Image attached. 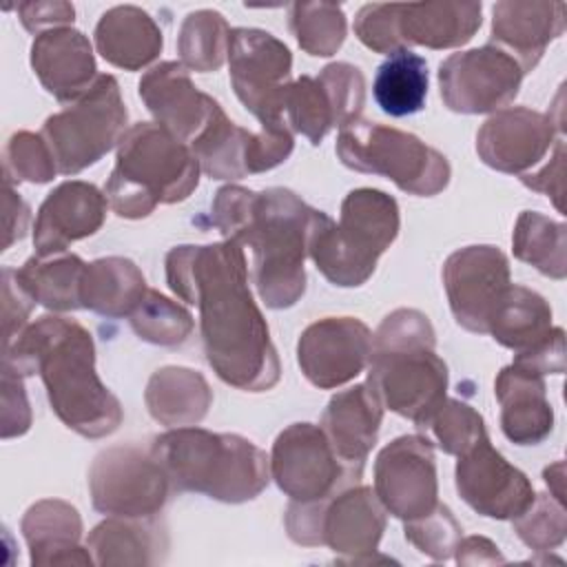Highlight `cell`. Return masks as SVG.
I'll return each instance as SVG.
<instances>
[{
    "mask_svg": "<svg viewBox=\"0 0 567 567\" xmlns=\"http://www.w3.org/2000/svg\"><path fill=\"white\" fill-rule=\"evenodd\" d=\"M164 264L171 290L199 310L204 354L215 374L244 392L275 388L281 365L248 288L244 248L226 239L175 246Z\"/></svg>",
    "mask_w": 567,
    "mask_h": 567,
    "instance_id": "1",
    "label": "cell"
},
{
    "mask_svg": "<svg viewBox=\"0 0 567 567\" xmlns=\"http://www.w3.org/2000/svg\"><path fill=\"white\" fill-rule=\"evenodd\" d=\"M317 208L288 188L250 190L221 186L210 221L226 241L250 248V275L261 301L272 310L295 306L306 292L303 261Z\"/></svg>",
    "mask_w": 567,
    "mask_h": 567,
    "instance_id": "2",
    "label": "cell"
},
{
    "mask_svg": "<svg viewBox=\"0 0 567 567\" xmlns=\"http://www.w3.org/2000/svg\"><path fill=\"white\" fill-rule=\"evenodd\" d=\"M2 365L38 374L55 416L80 436H109L124 419L117 396L97 377L93 337L75 319L44 315L29 323L4 346Z\"/></svg>",
    "mask_w": 567,
    "mask_h": 567,
    "instance_id": "3",
    "label": "cell"
},
{
    "mask_svg": "<svg viewBox=\"0 0 567 567\" xmlns=\"http://www.w3.org/2000/svg\"><path fill=\"white\" fill-rule=\"evenodd\" d=\"M173 492H193L221 503H246L270 481V458L252 441L197 425L171 427L151 439Z\"/></svg>",
    "mask_w": 567,
    "mask_h": 567,
    "instance_id": "4",
    "label": "cell"
},
{
    "mask_svg": "<svg viewBox=\"0 0 567 567\" xmlns=\"http://www.w3.org/2000/svg\"><path fill=\"white\" fill-rule=\"evenodd\" d=\"M434 346L430 319L414 308L390 312L372 334L365 383L383 408L416 427L441 405L447 390V365Z\"/></svg>",
    "mask_w": 567,
    "mask_h": 567,
    "instance_id": "5",
    "label": "cell"
},
{
    "mask_svg": "<svg viewBox=\"0 0 567 567\" xmlns=\"http://www.w3.org/2000/svg\"><path fill=\"white\" fill-rule=\"evenodd\" d=\"M199 171L188 144L155 122H137L117 144L104 195L115 215L142 219L159 204L188 199L199 184Z\"/></svg>",
    "mask_w": 567,
    "mask_h": 567,
    "instance_id": "6",
    "label": "cell"
},
{
    "mask_svg": "<svg viewBox=\"0 0 567 567\" xmlns=\"http://www.w3.org/2000/svg\"><path fill=\"white\" fill-rule=\"evenodd\" d=\"M399 224L394 197L377 188H354L341 202L339 221L315 210L308 257L332 286H361L396 239Z\"/></svg>",
    "mask_w": 567,
    "mask_h": 567,
    "instance_id": "7",
    "label": "cell"
},
{
    "mask_svg": "<svg viewBox=\"0 0 567 567\" xmlns=\"http://www.w3.org/2000/svg\"><path fill=\"white\" fill-rule=\"evenodd\" d=\"M343 166L381 175L403 193L432 197L450 184V162L412 133L368 120H354L339 131L334 146Z\"/></svg>",
    "mask_w": 567,
    "mask_h": 567,
    "instance_id": "8",
    "label": "cell"
},
{
    "mask_svg": "<svg viewBox=\"0 0 567 567\" xmlns=\"http://www.w3.org/2000/svg\"><path fill=\"white\" fill-rule=\"evenodd\" d=\"M284 523L297 545H326L348 563H368L385 532V507L374 489L357 483L326 501H290Z\"/></svg>",
    "mask_w": 567,
    "mask_h": 567,
    "instance_id": "9",
    "label": "cell"
},
{
    "mask_svg": "<svg viewBox=\"0 0 567 567\" xmlns=\"http://www.w3.org/2000/svg\"><path fill=\"white\" fill-rule=\"evenodd\" d=\"M126 106L113 75H97L95 84L64 111L53 113L42 124L58 173L78 175L97 164L126 133Z\"/></svg>",
    "mask_w": 567,
    "mask_h": 567,
    "instance_id": "10",
    "label": "cell"
},
{
    "mask_svg": "<svg viewBox=\"0 0 567 567\" xmlns=\"http://www.w3.org/2000/svg\"><path fill=\"white\" fill-rule=\"evenodd\" d=\"M361 474L337 456L319 425L292 423L272 443L270 476L290 501H326L357 485Z\"/></svg>",
    "mask_w": 567,
    "mask_h": 567,
    "instance_id": "11",
    "label": "cell"
},
{
    "mask_svg": "<svg viewBox=\"0 0 567 567\" xmlns=\"http://www.w3.org/2000/svg\"><path fill=\"white\" fill-rule=\"evenodd\" d=\"M230 84L239 102L261 122V128H286L284 102L290 86L292 55L272 33L252 27L230 31Z\"/></svg>",
    "mask_w": 567,
    "mask_h": 567,
    "instance_id": "12",
    "label": "cell"
},
{
    "mask_svg": "<svg viewBox=\"0 0 567 567\" xmlns=\"http://www.w3.org/2000/svg\"><path fill=\"white\" fill-rule=\"evenodd\" d=\"M89 492L100 514L148 518L159 514L173 489L151 452L137 445H113L93 458Z\"/></svg>",
    "mask_w": 567,
    "mask_h": 567,
    "instance_id": "13",
    "label": "cell"
},
{
    "mask_svg": "<svg viewBox=\"0 0 567 567\" xmlns=\"http://www.w3.org/2000/svg\"><path fill=\"white\" fill-rule=\"evenodd\" d=\"M365 104L363 73L348 62H332L317 78L301 75L290 82L284 102V122L312 146L334 128L359 120Z\"/></svg>",
    "mask_w": 567,
    "mask_h": 567,
    "instance_id": "14",
    "label": "cell"
},
{
    "mask_svg": "<svg viewBox=\"0 0 567 567\" xmlns=\"http://www.w3.org/2000/svg\"><path fill=\"white\" fill-rule=\"evenodd\" d=\"M525 71L501 47L452 53L439 64V86L443 104L454 113H492L518 95Z\"/></svg>",
    "mask_w": 567,
    "mask_h": 567,
    "instance_id": "15",
    "label": "cell"
},
{
    "mask_svg": "<svg viewBox=\"0 0 567 567\" xmlns=\"http://www.w3.org/2000/svg\"><path fill=\"white\" fill-rule=\"evenodd\" d=\"M188 146L208 177L241 179L286 162L295 140L286 128H261L259 133L241 128L217 106L210 122Z\"/></svg>",
    "mask_w": 567,
    "mask_h": 567,
    "instance_id": "16",
    "label": "cell"
},
{
    "mask_svg": "<svg viewBox=\"0 0 567 567\" xmlns=\"http://www.w3.org/2000/svg\"><path fill=\"white\" fill-rule=\"evenodd\" d=\"M374 494L394 518L414 520L439 505L432 441L403 434L388 443L374 461Z\"/></svg>",
    "mask_w": 567,
    "mask_h": 567,
    "instance_id": "17",
    "label": "cell"
},
{
    "mask_svg": "<svg viewBox=\"0 0 567 567\" xmlns=\"http://www.w3.org/2000/svg\"><path fill=\"white\" fill-rule=\"evenodd\" d=\"M563 95L551 113L512 106L494 113L476 133V153L483 164L498 173L525 175L540 164L563 137Z\"/></svg>",
    "mask_w": 567,
    "mask_h": 567,
    "instance_id": "18",
    "label": "cell"
},
{
    "mask_svg": "<svg viewBox=\"0 0 567 567\" xmlns=\"http://www.w3.org/2000/svg\"><path fill=\"white\" fill-rule=\"evenodd\" d=\"M441 275L456 323L487 334V323L512 284L505 252L487 244L458 248L445 259Z\"/></svg>",
    "mask_w": 567,
    "mask_h": 567,
    "instance_id": "19",
    "label": "cell"
},
{
    "mask_svg": "<svg viewBox=\"0 0 567 567\" xmlns=\"http://www.w3.org/2000/svg\"><path fill=\"white\" fill-rule=\"evenodd\" d=\"M454 483L458 496L476 514L496 520L520 516L536 496L529 478L492 447L489 436L458 456Z\"/></svg>",
    "mask_w": 567,
    "mask_h": 567,
    "instance_id": "20",
    "label": "cell"
},
{
    "mask_svg": "<svg viewBox=\"0 0 567 567\" xmlns=\"http://www.w3.org/2000/svg\"><path fill=\"white\" fill-rule=\"evenodd\" d=\"M372 354V332L354 317H326L310 323L297 341V363L303 377L332 390L359 377Z\"/></svg>",
    "mask_w": 567,
    "mask_h": 567,
    "instance_id": "21",
    "label": "cell"
},
{
    "mask_svg": "<svg viewBox=\"0 0 567 567\" xmlns=\"http://www.w3.org/2000/svg\"><path fill=\"white\" fill-rule=\"evenodd\" d=\"M140 97L155 117V124L190 144L210 122L217 100L202 93L182 62H162L140 80Z\"/></svg>",
    "mask_w": 567,
    "mask_h": 567,
    "instance_id": "22",
    "label": "cell"
},
{
    "mask_svg": "<svg viewBox=\"0 0 567 567\" xmlns=\"http://www.w3.org/2000/svg\"><path fill=\"white\" fill-rule=\"evenodd\" d=\"M104 217L106 197L95 184L80 179L62 182L40 204L33 224L35 255L66 252L69 244L97 233Z\"/></svg>",
    "mask_w": 567,
    "mask_h": 567,
    "instance_id": "23",
    "label": "cell"
},
{
    "mask_svg": "<svg viewBox=\"0 0 567 567\" xmlns=\"http://www.w3.org/2000/svg\"><path fill=\"white\" fill-rule=\"evenodd\" d=\"M31 66L40 84L62 104L80 100L97 80L89 38L73 27H55L35 35Z\"/></svg>",
    "mask_w": 567,
    "mask_h": 567,
    "instance_id": "24",
    "label": "cell"
},
{
    "mask_svg": "<svg viewBox=\"0 0 567 567\" xmlns=\"http://www.w3.org/2000/svg\"><path fill=\"white\" fill-rule=\"evenodd\" d=\"M565 31V4L503 0L492 9V42L507 51L525 73L536 69L549 42Z\"/></svg>",
    "mask_w": 567,
    "mask_h": 567,
    "instance_id": "25",
    "label": "cell"
},
{
    "mask_svg": "<svg viewBox=\"0 0 567 567\" xmlns=\"http://www.w3.org/2000/svg\"><path fill=\"white\" fill-rule=\"evenodd\" d=\"M494 394L501 403V430L516 445H538L554 430V408L547 401L545 374L523 363L505 365Z\"/></svg>",
    "mask_w": 567,
    "mask_h": 567,
    "instance_id": "26",
    "label": "cell"
},
{
    "mask_svg": "<svg viewBox=\"0 0 567 567\" xmlns=\"http://www.w3.org/2000/svg\"><path fill=\"white\" fill-rule=\"evenodd\" d=\"M381 421V401L374 396L368 383H359L337 392L328 401L319 427L328 436L337 456L346 465L363 472L365 458L377 445Z\"/></svg>",
    "mask_w": 567,
    "mask_h": 567,
    "instance_id": "27",
    "label": "cell"
},
{
    "mask_svg": "<svg viewBox=\"0 0 567 567\" xmlns=\"http://www.w3.org/2000/svg\"><path fill=\"white\" fill-rule=\"evenodd\" d=\"M394 7L396 38L427 49H454L474 38L481 27V2H408Z\"/></svg>",
    "mask_w": 567,
    "mask_h": 567,
    "instance_id": "28",
    "label": "cell"
},
{
    "mask_svg": "<svg viewBox=\"0 0 567 567\" xmlns=\"http://www.w3.org/2000/svg\"><path fill=\"white\" fill-rule=\"evenodd\" d=\"M22 536L31 551V565H86L93 556L80 545L82 518L73 505L60 498L38 501L22 516Z\"/></svg>",
    "mask_w": 567,
    "mask_h": 567,
    "instance_id": "29",
    "label": "cell"
},
{
    "mask_svg": "<svg viewBox=\"0 0 567 567\" xmlns=\"http://www.w3.org/2000/svg\"><path fill=\"white\" fill-rule=\"evenodd\" d=\"M162 29L135 4L113 7L95 24V49L117 69L140 71L148 66L162 53Z\"/></svg>",
    "mask_w": 567,
    "mask_h": 567,
    "instance_id": "30",
    "label": "cell"
},
{
    "mask_svg": "<svg viewBox=\"0 0 567 567\" xmlns=\"http://www.w3.org/2000/svg\"><path fill=\"white\" fill-rule=\"evenodd\" d=\"M166 547V529L155 516H111L95 525L86 538L95 565H155L164 560Z\"/></svg>",
    "mask_w": 567,
    "mask_h": 567,
    "instance_id": "31",
    "label": "cell"
},
{
    "mask_svg": "<svg viewBox=\"0 0 567 567\" xmlns=\"http://www.w3.org/2000/svg\"><path fill=\"white\" fill-rule=\"evenodd\" d=\"M144 401L159 425L184 427L197 425L208 414L213 390L197 370L166 365L151 374Z\"/></svg>",
    "mask_w": 567,
    "mask_h": 567,
    "instance_id": "32",
    "label": "cell"
},
{
    "mask_svg": "<svg viewBox=\"0 0 567 567\" xmlns=\"http://www.w3.org/2000/svg\"><path fill=\"white\" fill-rule=\"evenodd\" d=\"M558 326H551V308L536 290L509 284L503 299L498 301L487 334L514 354L532 352L545 346Z\"/></svg>",
    "mask_w": 567,
    "mask_h": 567,
    "instance_id": "33",
    "label": "cell"
},
{
    "mask_svg": "<svg viewBox=\"0 0 567 567\" xmlns=\"http://www.w3.org/2000/svg\"><path fill=\"white\" fill-rule=\"evenodd\" d=\"M148 286L142 270L126 257H102L86 264L80 286L82 308L106 319L131 317Z\"/></svg>",
    "mask_w": 567,
    "mask_h": 567,
    "instance_id": "34",
    "label": "cell"
},
{
    "mask_svg": "<svg viewBox=\"0 0 567 567\" xmlns=\"http://www.w3.org/2000/svg\"><path fill=\"white\" fill-rule=\"evenodd\" d=\"M84 268L86 264L71 252L47 257L33 255L20 270H16V279L35 303H42L49 310L69 312L82 308L80 286Z\"/></svg>",
    "mask_w": 567,
    "mask_h": 567,
    "instance_id": "35",
    "label": "cell"
},
{
    "mask_svg": "<svg viewBox=\"0 0 567 567\" xmlns=\"http://www.w3.org/2000/svg\"><path fill=\"white\" fill-rule=\"evenodd\" d=\"M427 84L425 58L410 49H401L379 64L372 82V95L385 115L405 117L425 106Z\"/></svg>",
    "mask_w": 567,
    "mask_h": 567,
    "instance_id": "36",
    "label": "cell"
},
{
    "mask_svg": "<svg viewBox=\"0 0 567 567\" xmlns=\"http://www.w3.org/2000/svg\"><path fill=\"white\" fill-rule=\"evenodd\" d=\"M514 257L534 266L545 277L563 281L567 275L565 224L536 210H523L512 235Z\"/></svg>",
    "mask_w": 567,
    "mask_h": 567,
    "instance_id": "37",
    "label": "cell"
},
{
    "mask_svg": "<svg viewBox=\"0 0 567 567\" xmlns=\"http://www.w3.org/2000/svg\"><path fill=\"white\" fill-rule=\"evenodd\" d=\"M230 31L233 29L219 11H190L184 18L177 35V53L182 64L197 73L217 71L228 55Z\"/></svg>",
    "mask_w": 567,
    "mask_h": 567,
    "instance_id": "38",
    "label": "cell"
},
{
    "mask_svg": "<svg viewBox=\"0 0 567 567\" xmlns=\"http://www.w3.org/2000/svg\"><path fill=\"white\" fill-rule=\"evenodd\" d=\"M297 44L315 58L337 53L346 40V13L337 2H295L288 13Z\"/></svg>",
    "mask_w": 567,
    "mask_h": 567,
    "instance_id": "39",
    "label": "cell"
},
{
    "mask_svg": "<svg viewBox=\"0 0 567 567\" xmlns=\"http://www.w3.org/2000/svg\"><path fill=\"white\" fill-rule=\"evenodd\" d=\"M133 332L153 346L177 348L182 346L195 328V321L186 308L164 297L162 292L148 288L140 306L128 317Z\"/></svg>",
    "mask_w": 567,
    "mask_h": 567,
    "instance_id": "40",
    "label": "cell"
},
{
    "mask_svg": "<svg viewBox=\"0 0 567 567\" xmlns=\"http://www.w3.org/2000/svg\"><path fill=\"white\" fill-rule=\"evenodd\" d=\"M419 430L430 432L439 450L454 456L465 454L472 445L487 436L483 416L458 399H443L441 405L419 425Z\"/></svg>",
    "mask_w": 567,
    "mask_h": 567,
    "instance_id": "41",
    "label": "cell"
},
{
    "mask_svg": "<svg viewBox=\"0 0 567 567\" xmlns=\"http://www.w3.org/2000/svg\"><path fill=\"white\" fill-rule=\"evenodd\" d=\"M516 536L534 551H549L563 545L567 534L565 503L554 494H536L532 505L516 518H512Z\"/></svg>",
    "mask_w": 567,
    "mask_h": 567,
    "instance_id": "42",
    "label": "cell"
},
{
    "mask_svg": "<svg viewBox=\"0 0 567 567\" xmlns=\"http://www.w3.org/2000/svg\"><path fill=\"white\" fill-rule=\"evenodd\" d=\"M55 159L42 140L31 131H18L4 146V177L31 184H47L55 177Z\"/></svg>",
    "mask_w": 567,
    "mask_h": 567,
    "instance_id": "43",
    "label": "cell"
},
{
    "mask_svg": "<svg viewBox=\"0 0 567 567\" xmlns=\"http://www.w3.org/2000/svg\"><path fill=\"white\" fill-rule=\"evenodd\" d=\"M405 540L412 543L421 554L432 560H447L454 556L458 540L463 538V527L454 518L447 505L439 503L430 514L405 520Z\"/></svg>",
    "mask_w": 567,
    "mask_h": 567,
    "instance_id": "44",
    "label": "cell"
},
{
    "mask_svg": "<svg viewBox=\"0 0 567 567\" xmlns=\"http://www.w3.org/2000/svg\"><path fill=\"white\" fill-rule=\"evenodd\" d=\"M354 35L374 53L390 55L403 49L396 38L394 7L388 2L363 4L354 16Z\"/></svg>",
    "mask_w": 567,
    "mask_h": 567,
    "instance_id": "45",
    "label": "cell"
},
{
    "mask_svg": "<svg viewBox=\"0 0 567 567\" xmlns=\"http://www.w3.org/2000/svg\"><path fill=\"white\" fill-rule=\"evenodd\" d=\"M31 425V410L22 385V374L2 365V439L20 436Z\"/></svg>",
    "mask_w": 567,
    "mask_h": 567,
    "instance_id": "46",
    "label": "cell"
},
{
    "mask_svg": "<svg viewBox=\"0 0 567 567\" xmlns=\"http://www.w3.org/2000/svg\"><path fill=\"white\" fill-rule=\"evenodd\" d=\"M35 301L18 284L13 268H2V326H4V346H9L24 328Z\"/></svg>",
    "mask_w": 567,
    "mask_h": 567,
    "instance_id": "47",
    "label": "cell"
},
{
    "mask_svg": "<svg viewBox=\"0 0 567 567\" xmlns=\"http://www.w3.org/2000/svg\"><path fill=\"white\" fill-rule=\"evenodd\" d=\"M520 182L536 190V193H543L547 195L554 206L563 213L565 206H563V197H565V137H560L551 153H549V162L545 166H540L536 173H525L520 175Z\"/></svg>",
    "mask_w": 567,
    "mask_h": 567,
    "instance_id": "48",
    "label": "cell"
},
{
    "mask_svg": "<svg viewBox=\"0 0 567 567\" xmlns=\"http://www.w3.org/2000/svg\"><path fill=\"white\" fill-rule=\"evenodd\" d=\"M20 22L29 33H42L73 22L75 9L71 2H22L18 7Z\"/></svg>",
    "mask_w": 567,
    "mask_h": 567,
    "instance_id": "49",
    "label": "cell"
},
{
    "mask_svg": "<svg viewBox=\"0 0 567 567\" xmlns=\"http://www.w3.org/2000/svg\"><path fill=\"white\" fill-rule=\"evenodd\" d=\"M456 563L458 565H496L505 563L498 547L483 536H467L461 538L456 545Z\"/></svg>",
    "mask_w": 567,
    "mask_h": 567,
    "instance_id": "50",
    "label": "cell"
},
{
    "mask_svg": "<svg viewBox=\"0 0 567 567\" xmlns=\"http://www.w3.org/2000/svg\"><path fill=\"white\" fill-rule=\"evenodd\" d=\"M4 221H7V237L2 244V250H7L13 241H20L27 233V221H29V206L22 204L18 210H13V199H11V190L4 188Z\"/></svg>",
    "mask_w": 567,
    "mask_h": 567,
    "instance_id": "51",
    "label": "cell"
},
{
    "mask_svg": "<svg viewBox=\"0 0 567 567\" xmlns=\"http://www.w3.org/2000/svg\"><path fill=\"white\" fill-rule=\"evenodd\" d=\"M543 476H545V483L549 487V494H554L558 501L565 503V463L556 461L554 465L545 467Z\"/></svg>",
    "mask_w": 567,
    "mask_h": 567,
    "instance_id": "52",
    "label": "cell"
}]
</instances>
